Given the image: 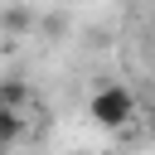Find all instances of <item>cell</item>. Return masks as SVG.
Here are the masks:
<instances>
[{"mask_svg": "<svg viewBox=\"0 0 155 155\" xmlns=\"http://www.w3.org/2000/svg\"><path fill=\"white\" fill-rule=\"evenodd\" d=\"M136 111H140V102H136V92L121 87V82H102V87L87 97V116H92L102 131H121V126H131Z\"/></svg>", "mask_w": 155, "mask_h": 155, "instance_id": "1", "label": "cell"}, {"mask_svg": "<svg viewBox=\"0 0 155 155\" xmlns=\"http://www.w3.org/2000/svg\"><path fill=\"white\" fill-rule=\"evenodd\" d=\"M19 131H24V116H19L15 107H0V145L19 140Z\"/></svg>", "mask_w": 155, "mask_h": 155, "instance_id": "2", "label": "cell"}, {"mask_svg": "<svg viewBox=\"0 0 155 155\" xmlns=\"http://www.w3.org/2000/svg\"><path fill=\"white\" fill-rule=\"evenodd\" d=\"M24 102H29V87L24 82H0V107H15L19 111Z\"/></svg>", "mask_w": 155, "mask_h": 155, "instance_id": "3", "label": "cell"}, {"mask_svg": "<svg viewBox=\"0 0 155 155\" xmlns=\"http://www.w3.org/2000/svg\"><path fill=\"white\" fill-rule=\"evenodd\" d=\"M5 29H29V15L24 10H5Z\"/></svg>", "mask_w": 155, "mask_h": 155, "instance_id": "4", "label": "cell"}]
</instances>
